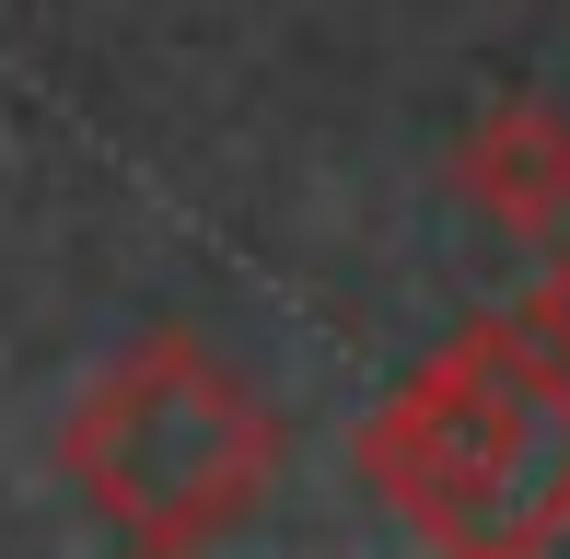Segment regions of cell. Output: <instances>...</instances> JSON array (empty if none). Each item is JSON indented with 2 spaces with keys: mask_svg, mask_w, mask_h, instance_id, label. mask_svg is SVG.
I'll return each instance as SVG.
<instances>
[{
  "mask_svg": "<svg viewBox=\"0 0 570 559\" xmlns=\"http://www.w3.org/2000/svg\"><path fill=\"white\" fill-rule=\"evenodd\" d=\"M373 501L431 548L524 559L570 537V362L524 339V315H478L361 420Z\"/></svg>",
  "mask_w": 570,
  "mask_h": 559,
  "instance_id": "6da1fadb",
  "label": "cell"
},
{
  "mask_svg": "<svg viewBox=\"0 0 570 559\" xmlns=\"http://www.w3.org/2000/svg\"><path fill=\"white\" fill-rule=\"evenodd\" d=\"M59 467L94 501V524L128 548H210L268 501L279 478V420L198 326H151L117 350L59 420Z\"/></svg>",
  "mask_w": 570,
  "mask_h": 559,
  "instance_id": "7a4b0ae2",
  "label": "cell"
},
{
  "mask_svg": "<svg viewBox=\"0 0 570 559\" xmlns=\"http://www.w3.org/2000/svg\"><path fill=\"white\" fill-rule=\"evenodd\" d=\"M454 198L512 245H548L570 222V117L548 94H501V106L465 117L454 140Z\"/></svg>",
  "mask_w": 570,
  "mask_h": 559,
  "instance_id": "3957f363",
  "label": "cell"
},
{
  "mask_svg": "<svg viewBox=\"0 0 570 559\" xmlns=\"http://www.w3.org/2000/svg\"><path fill=\"white\" fill-rule=\"evenodd\" d=\"M524 339L548 350V362H570V222L548 234V280H535V303H524Z\"/></svg>",
  "mask_w": 570,
  "mask_h": 559,
  "instance_id": "277c9868",
  "label": "cell"
}]
</instances>
